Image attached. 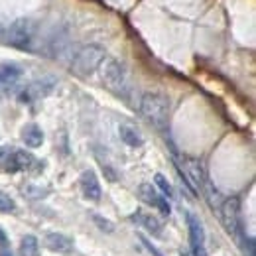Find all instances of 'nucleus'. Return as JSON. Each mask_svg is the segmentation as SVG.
Listing matches in <instances>:
<instances>
[{"label": "nucleus", "mask_w": 256, "mask_h": 256, "mask_svg": "<svg viewBox=\"0 0 256 256\" xmlns=\"http://www.w3.org/2000/svg\"><path fill=\"white\" fill-rule=\"evenodd\" d=\"M56 89V79L52 75H46V77H40L32 81L22 93H20V100L22 102H34V100H40L44 96H48L52 91Z\"/></svg>", "instance_id": "0eeeda50"}, {"label": "nucleus", "mask_w": 256, "mask_h": 256, "mask_svg": "<svg viewBox=\"0 0 256 256\" xmlns=\"http://www.w3.org/2000/svg\"><path fill=\"white\" fill-rule=\"evenodd\" d=\"M36 22L30 18H18L14 22L8 24L6 34H4V42L16 50H32L34 40H36Z\"/></svg>", "instance_id": "7ed1b4c3"}, {"label": "nucleus", "mask_w": 256, "mask_h": 256, "mask_svg": "<svg viewBox=\"0 0 256 256\" xmlns=\"http://www.w3.org/2000/svg\"><path fill=\"white\" fill-rule=\"evenodd\" d=\"M186 221H188V230H190V244L192 248H197V246H205V232H203V226H201V221L193 215L192 211L186 213Z\"/></svg>", "instance_id": "ddd939ff"}, {"label": "nucleus", "mask_w": 256, "mask_h": 256, "mask_svg": "<svg viewBox=\"0 0 256 256\" xmlns=\"http://www.w3.org/2000/svg\"><path fill=\"white\" fill-rule=\"evenodd\" d=\"M134 221H138L152 236H156V238H160L162 234H164V224H162V221L156 215H150V213H144V211L138 209V211L134 213Z\"/></svg>", "instance_id": "f8f14e48"}, {"label": "nucleus", "mask_w": 256, "mask_h": 256, "mask_svg": "<svg viewBox=\"0 0 256 256\" xmlns=\"http://www.w3.org/2000/svg\"><path fill=\"white\" fill-rule=\"evenodd\" d=\"M184 174L190 180V184L193 186L195 192L203 190L205 184L209 182L207 176H205V170H203L201 162L197 160V158H192V156H184Z\"/></svg>", "instance_id": "1a4fd4ad"}, {"label": "nucleus", "mask_w": 256, "mask_h": 256, "mask_svg": "<svg viewBox=\"0 0 256 256\" xmlns=\"http://www.w3.org/2000/svg\"><path fill=\"white\" fill-rule=\"evenodd\" d=\"M118 136H120V140L126 146H130V148H140L144 144V138H142L140 130L134 126V124H130V122H122L118 126Z\"/></svg>", "instance_id": "4468645a"}, {"label": "nucleus", "mask_w": 256, "mask_h": 256, "mask_svg": "<svg viewBox=\"0 0 256 256\" xmlns=\"http://www.w3.org/2000/svg\"><path fill=\"white\" fill-rule=\"evenodd\" d=\"M100 79L102 83L116 95H126L128 93V73L126 67L114 58H104L100 64Z\"/></svg>", "instance_id": "20e7f679"}, {"label": "nucleus", "mask_w": 256, "mask_h": 256, "mask_svg": "<svg viewBox=\"0 0 256 256\" xmlns=\"http://www.w3.org/2000/svg\"><path fill=\"white\" fill-rule=\"evenodd\" d=\"M44 244L48 246V250L58 252V254H71L73 252V240L62 232H48L44 238Z\"/></svg>", "instance_id": "9b49d317"}, {"label": "nucleus", "mask_w": 256, "mask_h": 256, "mask_svg": "<svg viewBox=\"0 0 256 256\" xmlns=\"http://www.w3.org/2000/svg\"><path fill=\"white\" fill-rule=\"evenodd\" d=\"M22 142L28 148H40L44 144V130L38 124H26L22 128Z\"/></svg>", "instance_id": "2eb2a0df"}, {"label": "nucleus", "mask_w": 256, "mask_h": 256, "mask_svg": "<svg viewBox=\"0 0 256 256\" xmlns=\"http://www.w3.org/2000/svg\"><path fill=\"white\" fill-rule=\"evenodd\" d=\"M221 221H223L224 228L230 236L234 238H242V217H240V201L236 197L224 199L221 205Z\"/></svg>", "instance_id": "39448f33"}, {"label": "nucleus", "mask_w": 256, "mask_h": 256, "mask_svg": "<svg viewBox=\"0 0 256 256\" xmlns=\"http://www.w3.org/2000/svg\"><path fill=\"white\" fill-rule=\"evenodd\" d=\"M104 58H106L104 48H100L96 44H89V46L81 48L75 54V58L71 62V71L75 75H79V77H89V75H93L96 69L100 67V64L104 62Z\"/></svg>", "instance_id": "f03ea898"}, {"label": "nucleus", "mask_w": 256, "mask_h": 256, "mask_svg": "<svg viewBox=\"0 0 256 256\" xmlns=\"http://www.w3.org/2000/svg\"><path fill=\"white\" fill-rule=\"evenodd\" d=\"M182 256H190V254H182Z\"/></svg>", "instance_id": "b1692460"}, {"label": "nucleus", "mask_w": 256, "mask_h": 256, "mask_svg": "<svg viewBox=\"0 0 256 256\" xmlns=\"http://www.w3.org/2000/svg\"><path fill=\"white\" fill-rule=\"evenodd\" d=\"M38 164V160L34 158L32 152L26 150H8L6 156L0 162V168L8 174H16V172H28Z\"/></svg>", "instance_id": "423d86ee"}, {"label": "nucleus", "mask_w": 256, "mask_h": 256, "mask_svg": "<svg viewBox=\"0 0 256 256\" xmlns=\"http://www.w3.org/2000/svg\"><path fill=\"white\" fill-rule=\"evenodd\" d=\"M20 256H40V240L34 234H26L20 242Z\"/></svg>", "instance_id": "f3484780"}, {"label": "nucleus", "mask_w": 256, "mask_h": 256, "mask_svg": "<svg viewBox=\"0 0 256 256\" xmlns=\"http://www.w3.org/2000/svg\"><path fill=\"white\" fill-rule=\"evenodd\" d=\"M93 223H95L102 232H108V234L114 232V223H110L108 219H102L100 215H93Z\"/></svg>", "instance_id": "aec40b11"}, {"label": "nucleus", "mask_w": 256, "mask_h": 256, "mask_svg": "<svg viewBox=\"0 0 256 256\" xmlns=\"http://www.w3.org/2000/svg\"><path fill=\"white\" fill-rule=\"evenodd\" d=\"M140 240L144 242V246L148 248V252H150V254H152V256H164V254H162V252H160V250L156 248V246H152V242H150L148 238H144V236H140Z\"/></svg>", "instance_id": "412c9836"}, {"label": "nucleus", "mask_w": 256, "mask_h": 256, "mask_svg": "<svg viewBox=\"0 0 256 256\" xmlns=\"http://www.w3.org/2000/svg\"><path fill=\"white\" fill-rule=\"evenodd\" d=\"M0 256H12V254H8V252H6V250H4V252H2V254Z\"/></svg>", "instance_id": "5701e85b"}, {"label": "nucleus", "mask_w": 256, "mask_h": 256, "mask_svg": "<svg viewBox=\"0 0 256 256\" xmlns=\"http://www.w3.org/2000/svg\"><path fill=\"white\" fill-rule=\"evenodd\" d=\"M140 112L152 126L166 130L170 120V98L162 93H144L140 98Z\"/></svg>", "instance_id": "f257e3e1"}, {"label": "nucleus", "mask_w": 256, "mask_h": 256, "mask_svg": "<svg viewBox=\"0 0 256 256\" xmlns=\"http://www.w3.org/2000/svg\"><path fill=\"white\" fill-rule=\"evenodd\" d=\"M79 188L85 199L89 201H98L100 199V184L96 180V174L93 170H85L79 178Z\"/></svg>", "instance_id": "9d476101"}, {"label": "nucleus", "mask_w": 256, "mask_h": 256, "mask_svg": "<svg viewBox=\"0 0 256 256\" xmlns=\"http://www.w3.org/2000/svg\"><path fill=\"white\" fill-rule=\"evenodd\" d=\"M0 248L2 250H6L8 248V238H6V234H4V230L0 228Z\"/></svg>", "instance_id": "4be33fe9"}, {"label": "nucleus", "mask_w": 256, "mask_h": 256, "mask_svg": "<svg viewBox=\"0 0 256 256\" xmlns=\"http://www.w3.org/2000/svg\"><path fill=\"white\" fill-rule=\"evenodd\" d=\"M20 69L16 65H2L0 67V93L8 91L10 87L16 85V81L20 79Z\"/></svg>", "instance_id": "dca6fc26"}, {"label": "nucleus", "mask_w": 256, "mask_h": 256, "mask_svg": "<svg viewBox=\"0 0 256 256\" xmlns=\"http://www.w3.org/2000/svg\"><path fill=\"white\" fill-rule=\"evenodd\" d=\"M154 188H156L168 201L174 199V188H172V184H170L162 174H156V176H154Z\"/></svg>", "instance_id": "a211bd4d"}, {"label": "nucleus", "mask_w": 256, "mask_h": 256, "mask_svg": "<svg viewBox=\"0 0 256 256\" xmlns=\"http://www.w3.org/2000/svg\"><path fill=\"white\" fill-rule=\"evenodd\" d=\"M16 211V203L8 193L0 192V213H12Z\"/></svg>", "instance_id": "6ab92c4d"}, {"label": "nucleus", "mask_w": 256, "mask_h": 256, "mask_svg": "<svg viewBox=\"0 0 256 256\" xmlns=\"http://www.w3.org/2000/svg\"><path fill=\"white\" fill-rule=\"evenodd\" d=\"M138 195H140V199H142L146 205H152L154 209H158L162 217H170V213H172L170 201H168L152 184H142V186L138 188Z\"/></svg>", "instance_id": "6e6552de"}]
</instances>
